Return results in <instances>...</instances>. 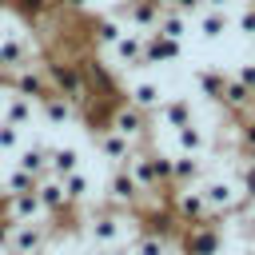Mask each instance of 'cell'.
Listing matches in <instances>:
<instances>
[{
    "instance_id": "31",
    "label": "cell",
    "mask_w": 255,
    "mask_h": 255,
    "mask_svg": "<svg viewBox=\"0 0 255 255\" xmlns=\"http://www.w3.org/2000/svg\"><path fill=\"white\" fill-rule=\"evenodd\" d=\"M96 255H128V251H120V247H112V251H96Z\"/></svg>"
},
{
    "instance_id": "7",
    "label": "cell",
    "mask_w": 255,
    "mask_h": 255,
    "mask_svg": "<svg viewBox=\"0 0 255 255\" xmlns=\"http://www.w3.org/2000/svg\"><path fill=\"white\" fill-rule=\"evenodd\" d=\"M96 147H100V159H108V167H124V163L139 151L135 139H128V135H120V131H112V128H100V131H96Z\"/></svg>"
},
{
    "instance_id": "1",
    "label": "cell",
    "mask_w": 255,
    "mask_h": 255,
    "mask_svg": "<svg viewBox=\"0 0 255 255\" xmlns=\"http://www.w3.org/2000/svg\"><path fill=\"white\" fill-rule=\"evenodd\" d=\"M139 227H128V211H112V207H92L80 223H76V235L88 243V251H112L124 243V235H135Z\"/></svg>"
},
{
    "instance_id": "34",
    "label": "cell",
    "mask_w": 255,
    "mask_h": 255,
    "mask_svg": "<svg viewBox=\"0 0 255 255\" xmlns=\"http://www.w3.org/2000/svg\"><path fill=\"white\" fill-rule=\"evenodd\" d=\"M0 199H4V187H0Z\"/></svg>"
},
{
    "instance_id": "6",
    "label": "cell",
    "mask_w": 255,
    "mask_h": 255,
    "mask_svg": "<svg viewBox=\"0 0 255 255\" xmlns=\"http://www.w3.org/2000/svg\"><path fill=\"white\" fill-rule=\"evenodd\" d=\"M155 120H159L163 131H179V128H187V124L199 120V108H195V100H187V96H171V100H163V104L155 108Z\"/></svg>"
},
{
    "instance_id": "9",
    "label": "cell",
    "mask_w": 255,
    "mask_h": 255,
    "mask_svg": "<svg viewBox=\"0 0 255 255\" xmlns=\"http://www.w3.org/2000/svg\"><path fill=\"white\" fill-rule=\"evenodd\" d=\"M36 116H44L48 128H68L72 120H80L76 104H72L68 96H60V92H48L44 100H36Z\"/></svg>"
},
{
    "instance_id": "4",
    "label": "cell",
    "mask_w": 255,
    "mask_h": 255,
    "mask_svg": "<svg viewBox=\"0 0 255 255\" xmlns=\"http://www.w3.org/2000/svg\"><path fill=\"white\" fill-rule=\"evenodd\" d=\"M104 207H112V211H135V207H139V187H135V179L128 175V167H108Z\"/></svg>"
},
{
    "instance_id": "23",
    "label": "cell",
    "mask_w": 255,
    "mask_h": 255,
    "mask_svg": "<svg viewBox=\"0 0 255 255\" xmlns=\"http://www.w3.org/2000/svg\"><path fill=\"white\" fill-rule=\"evenodd\" d=\"M36 183H40V179H36V175H28V171H20L16 163H12V167L0 175L4 195H24V191H36Z\"/></svg>"
},
{
    "instance_id": "20",
    "label": "cell",
    "mask_w": 255,
    "mask_h": 255,
    "mask_svg": "<svg viewBox=\"0 0 255 255\" xmlns=\"http://www.w3.org/2000/svg\"><path fill=\"white\" fill-rule=\"evenodd\" d=\"M124 32H128V24H124L120 16H100V20L92 24V32H88V36H92V44H96V48H104V52H108Z\"/></svg>"
},
{
    "instance_id": "12",
    "label": "cell",
    "mask_w": 255,
    "mask_h": 255,
    "mask_svg": "<svg viewBox=\"0 0 255 255\" xmlns=\"http://www.w3.org/2000/svg\"><path fill=\"white\" fill-rule=\"evenodd\" d=\"M48 159H52V143H44V139H36V143H28V147H20L12 163H16L20 171H28V175H36V179H44V175H52V171H48Z\"/></svg>"
},
{
    "instance_id": "28",
    "label": "cell",
    "mask_w": 255,
    "mask_h": 255,
    "mask_svg": "<svg viewBox=\"0 0 255 255\" xmlns=\"http://www.w3.org/2000/svg\"><path fill=\"white\" fill-rule=\"evenodd\" d=\"M171 12H179V16H191V12H199L203 8V0H163Z\"/></svg>"
},
{
    "instance_id": "26",
    "label": "cell",
    "mask_w": 255,
    "mask_h": 255,
    "mask_svg": "<svg viewBox=\"0 0 255 255\" xmlns=\"http://www.w3.org/2000/svg\"><path fill=\"white\" fill-rule=\"evenodd\" d=\"M20 128L16 124H8V120H0V155H16L20 151Z\"/></svg>"
},
{
    "instance_id": "27",
    "label": "cell",
    "mask_w": 255,
    "mask_h": 255,
    "mask_svg": "<svg viewBox=\"0 0 255 255\" xmlns=\"http://www.w3.org/2000/svg\"><path fill=\"white\" fill-rule=\"evenodd\" d=\"M235 24H239V32H243L247 40H255V4H247V8L235 16Z\"/></svg>"
},
{
    "instance_id": "11",
    "label": "cell",
    "mask_w": 255,
    "mask_h": 255,
    "mask_svg": "<svg viewBox=\"0 0 255 255\" xmlns=\"http://www.w3.org/2000/svg\"><path fill=\"white\" fill-rule=\"evenodd\" d=\"M179 40H167V36H155L147 32L143 36V68H159V64H175L179 60Z\"/></svg>"
},
{
    "instance_id": "33",
    "label": "cell",
    "mask_w": 255,
    "mask_h": 255,
    "mask_svg": "<svg viewBox=\"0 0 255 255\" xmlns=\"http://www.w3.org/2000/svg\"><path fill=\"white\" fill-rule=\"evenodd\" d=\"M76 255H96V251H76Z\"/></svg>"
},
{
    "instance_id": "18",
    "label": "cell",
    "mask_w": 255,
    "mask_h": 255,
    "mask_svg": "<svg viewBox=\"0 0 255 255\" xmlns=\"http://www.w3.org/2000/svg\"><path fill=\"white\" fill-rule=\"evenodd\" d=\"M227 80H231V72H223V68H199V72H195V88H199V96H207L211 104L223 100Z\"/></svg>"
},
{
    "instance_id": "30",
    "label": "cell",
    "mask_w": 255,
    "mask_h": 255,
    "mask_svg": "<svg viewBox=\"0 0 255 255\" xmlns=\"http://www.w3.org/2000/svg\"><path fill=\"white\" fill-rule=\"evenodd\" d=\"M88 4H92V0H60V12H72V16H80V12H88Z\"/></svg>"
},
{
    "instance_id": "14",
    "label": "cell",
    "mask_w": 255,
    "mask_h": 255,
    "mask_svg": "<svg viewBox=\"0 0 255 255\" xmlns=\"http://www.w3.org/2000/svg\"><path fill=\"white\" fill-rule=\"evenodd\" d=\"M124 100L131 104V108H139V112H155L167 96H163V88L155 84V80H135V84H128V92H124Z\"/></svg>"
},
{
    "instance_id": "16",
    "label": "cell",
    "mask_w": 255,
    "mask_h": 255,
    "mask_svg": "<svg viewBox=\"0 0 255 255\" xmlns=\"http://www.w3.org/2000/svg\"><path fill=\"white\" fill-rule=\"evenodd\" d=\"M203 175H207V159L203 155H171V183L175 187L199 183Z\"/></svg>"
},
{
    "instance_id": "5",
    "label": "cell",
    "mask_w": 255,
    "mask_h": 255,
    "mask_svg": "<svg viewBox=\"0 0 255 255\" xmlns=\"http://www.w3.org/2000/svg\"><path fill=\"white\" fill-rule=\"evenodd\" d=\"M0 215H4V219H12V223H52V227H56V219H52V215H44V207H40L36 191L4 195V199H0Z\"/></svg>"
},
{
    "instance_id": "25",
    "label": "cell",
    "mask_w": 255,
    "mask_h": 255,
    "mask_svg": "<svg viewBox=\"0 0 255 255\" xmlns=\"http://www.w3.org/2000/svg\"><path fill=\"white\" fill-rule=\"evenodd\" d=\"M16 12L28 20H48L60 12V0H16Z\"/></svg>"
},
{
    "instance_id": "3",
    "label": "cell",
    "mask_w": 255,
    "mask_h": 255,
    "mask_svg": "<svg viewBox=\"0 0 255 255\" xmlns=\"http://www.w3.org/2000/svg\"><path fill=\"white\" fill-rule=\"evenodd\" d=\"M179 251L183 255H223V223L203 219L179 231Z\"/></svg>"
},
{
    "instance_id": "10",
    "label": "cell",
    "mask_w": 255,
    "mask_h": 255,
    "mask_svg": "<svg viewBox=\"0 0 255 255\" xmlns=\"http://www.w3.org/2000/svg\"><path fill=\"white\" fill-rule=\"evenodd\" d=\"M171 143H175V155H207L211 151V131L195 120V124L171 131Z\"/></svg>"
},
{
    "instance_id": "8",
    "label": "cell",
    "mask_w": 255,
    "mask_h": 255,
    "mask_svg": "<svg viewBox=\"0 0 255 255\" xmlns=\"http://www.w3.org/2000/svg\"><path fill=\"white\" fill-rule=\"evenodd\" d=\"M163 12H167L163 0H128V4L120 8V20H124L131 32H151Z\"/></svg>"
},
{
    "instance_id": "19",
    "label": "cell",
    "mask_w": 255,
    "mask_h": 255,
    "mask_svg": "<svg viewBox=\"0 0 255 255\" xmlns=\"http://www.w3.org/2000/svg\"><path fill=\"white\" fill-rule=\"evenodd\" d=\"M4 120L8 124H16L20 131H28L40 116H36V100H28V96H8V104H4Z\"/></svg>"
},
{
    "instance_id": "17",
    "label": "cell",
    "mask_w": 255,
    "mask_h": 255,
    "mask_svg": "<svg viewBox=\"0 0 255 255\" xmlns=\"http://www.w3.org/2000/svg\"><path fill=\"white\" fill-rule=\"evenodd\" d=\"M171 235H163V231H155V227H139L135 235H131V251L128 255H167L171 251Z\"/></svg>"
},
{
    "instance_id": "13",
    "label": "cell",
    "mask_w": 255,
    "mask_h": 255,
    "mask_svg": "<svg viewBox=\"0 0 255 255\" xmlns=\"http://www.w3.org/2000/svg\"><path fill=\"white\" fill-rule=\"evenodd\" d=\"M143 36L147 32H124L108 52H112V60H120V68H143Z\"/></svg>"
},
{
    "instance_id": "22",
    "label": "cell",
    "mask_w": 255,
    "mask_h": 255,
    "mask_svg": "<svg viewBox=\"0 0 255 255\" xmlns=\"http://www.w3.org/2000/svg\"><path fill=\"white\" fill-rule=\"evenodd\" d=\"M60 183H64V195H68V203H72V207L92 203V191H96V187H92V179L84 175V167H80V171H72V175H64Z\"/></svg>"
},
{
    "instance_id": "29",
    "label": "cell",
    "mask_w": 255,
    "mask_h": 255,
    "mask_svg": "<svg viewBox=\"0 0 255 255\" xmlns=\"http://www.w3.org/2000/svg\"><path fill=\"white\" fill-rule=\"evenodd\" d=\"M235 80H239L243 88H251V92H255V60H247V64H239V72H235Z\"/></svg>"
},
{
    "instance_id": "15",
    "label": "cell",
    "mask_w": 255,
    "mask_h": 255,
    "mask_svg": "<svg viewBox=\"0 0 255 255\" xmlns=\"http://www.w3.org/2000/svg\"><path fill=\"white\" fill-rule=\"evenodd\" d=\"M80 167H84V151H80L76 143H52L48 171H52L56 179H64V175H72V171H80Z\"/></svg>"
},
{
    "instance_id": "2",
    "label": "cell",
    "mask_w": 255,
    "mask_h": 255,
    "mask_svg": "<svg viewBox=\"0 0 255 255\" xmlns=\"http://www.w3.org/2000/svg\"><path fill=\"white\" fill-rule=\"evenodd\" d=\"M104 128H112V131H120V135H128V139H135L139 147L151 139V116L147 112H139V108H131L128 100H116L112 104V112H108V124Z\"/></svg>"
},
{
    "instance_id": "32",
    "label": "cell",
    "mask_w": 255,
    "mask_h": 255,
    "mask_svg": "<svg viewBox=\"0 0 255 255\" xmlns=\"http://www.w3.org/2000/svg\"><path fill=\"white\" fill-rule=\"evenodd\" d=\"M167 255H183V251H179V243H171V251H167Z\"/></svg>"
},
{
    "instance_id": "24",
    "label": "cell",
    "mask_w": 255,
    "mask_h": 255,
    "mask_svg": "<svg viewBox=\"0 0 255 255\" xmlns=\"http://www.w3.org/2000/svg\"><path fill=\"white\" fill-rule=\"evenodd\" d=\"M151 32H155V36H167V40H183V32H187V16H179V12H171V8H167Z\"/></svg>"
},
{
    "instance_id": "35",
    "label": "cell",
    "mask_w": 255,
    "mask_h": 255,
    "mask_svg": "<svg viewBox=\"0 0 255 255\" xmlns=\"http://www.w3.org/2000/svg\"><path fill=\"white\" fill-rule=\"evenodd\" d=\"M48 255H52V251H48Z\"/></svg>"
},
{
    "instance_id": "21",
    "label": "cell",
    "mask_w": 255,
    "mask_h": 255,
    "mask_svg": "<svg viewBox=\"0 0 255 255\" xmlns=\"http://www.w3.org/2000/svg\"><path fill=\"white\" fill-rule=\"evenodd\" d=\"M231 28V12L227 8H199V36L203 40H219Z\"/></svg>"
}]
</instances>
